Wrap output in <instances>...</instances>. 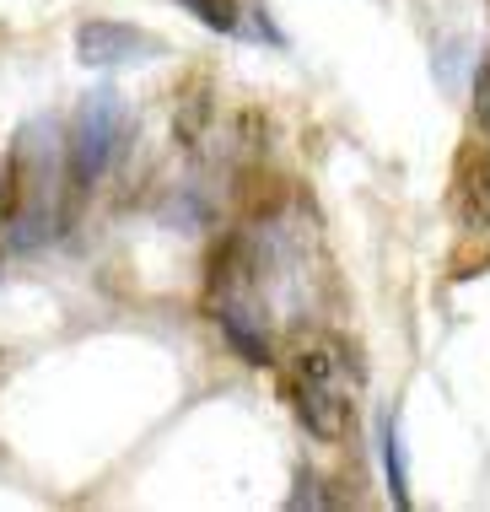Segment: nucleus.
I'll return each mask as SVG.
<instances>
[{
  "label": "nucleus",
  "instance_id": "f257e3e1",
  "mask_svg": "<svg viewBox=\"0 0 490 512\" xmlns=\"http://www.w3.org/2000/svg\"><path fill=\"white\" fill-rule=\"evenodd\" d=\"M119 135H124V98L114 87H97L76 103V119H70V135H65V178L70 189H87L103 178V168L114 162L119 151Z\"/></svg>",
  "mask_w": 490,
  "mask_h": 512
},
{
  "label": "nucleus",
  "instance_id": "f03ea898",
  "mask_svg": "<svg viewBox=\"0 0 490 512\" xmlns=\"http://www.w3.org/2000/svg\"><path fill=\"white\" fill-rule=\"evenodd\" d=\"M162 38H151L146 27L135 22H108L92 17L76 27V60L92 65V71H114V65H140V60H157Z\"/></svg>",
  "mask_w": 490,
  "mask_h": 512
},
{
  "label": "nucleus",
  "instance_id": "7ed1b4c3",
  "mask_svg": "<svg viewBox=\"0 0 490 512\" xmlns=\"http://www.w3.org/2000/svg\"><path fill=\"white\" fill-rule=\"evenodd\" d=\"M453 216L464 232L490 227V146H464L453 168Z\"/></svg>",
  "mask_w": 490,
  "mask_h": 512
},
{
  "label": "nucleus",
  "instance_id": "20e7f679",
  "mask_svg": "<svg viewBox=\"0 0 490 512\" xmlns=\"http://www.w3.org/2000/svg\"><path fill=\"white\" fill-rule=\"evenodd\" d=\"M291 362H297V383H318V389H340V394L361 389V362L340 340H307L297 345Z\"/></svg>",
  "mask_w": 490,
  "mask_h": 512
},
{
  "label": "nucleus",
  "instance_id": "39448f33",
  "mask_svg": "<svg viewBox=\"0 0 490 512\" xmlns=\"http://www.w3.org/2000/svg\"><path fill=\"white\" fill-rule=\"evenodd\" d=\"M291 405H297V421L307 426L313 437H345L350 426V405H356V394H340V389H318V383H297L291 389Z\"/></svg>",
  "mask_w": 490,
  "mask_h": 512
},
{
  "label": "nucleus",
  "instance_id": "423d86ee",
  "mask_svg": "<svg viewBox=\"0 0 490 512\" xmlns=\"http://www.w3.org/2000/svg\"><path fill=\"white\" fill-rule=\"evenodd\" d=\"M216 324H221V335H227L237 345V356L243 362H270V329L254 318V308H248L243 297H221L216 302Z\"/></svg>",
  "mask_w": 490,
  "mask_h": 512
},
{
  "label": "nucleus",
  "instance_id": "0eeeda50",
  "mask_svg": "<svg viewBox=\"0 0 490 512\" xmlns=\"http://www.w3.org/2000/svg\"><path fill=\"white\" fill-rule=\"evenodd\" d=\"M377 453H383V469H388V491H394V507H410V475H404V453H399V432H394V410L377 415Z\"/></svg>",
  "mask_w": 490,
  "mask_h": 512
},
{
  "label": "nucleus",
  "instance_id": "6e6552de",
  "mask_svg": "<svg viewBox=\"0 0 490 512\" xmlns=\"http://www.w3.org/2000/svg\"><path fill=\"white\" fill-rule=\"evenodd\" d=\"M194 22H205L210 33H237L243 38V0H178Z\"/></svg>",
  "mask_w": 490,
  "mask_h": 512
},
{
  "label": "nucleus",
  "instance_id": "1a4fd4ad",
  "mask_svg": "<svg viewBox=\"0 0 490 512\" xmlns=\"http://www.w3.org/2000/svg\"><path fill=\"white\" fill-rule=\"evenodd\" d=\"M474 114L480 124H490V54H480V65H474Z\"/></svg>",
  "mask_w": 490,
  "mask_h": 512
},
{
  "label": "nucleus",
  "instance_id": "9d476101",
  "mask_svg": "<svg viewBox=\"0 0 490 512\" xmlns=\"http://www.w3.org/2000/svg\"><path fill=\"white\" fill-rule=\"evenodd\" d=\"M6 189H11V168H6V162H0V205H6L11 195H6Z\"/></svg>",
  "mask_w": 490,
  "mask_h": 512
}]
</instances>
